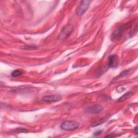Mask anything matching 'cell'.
<instances>
[{
    "label": "cell",
    "instance_id": "obj_6",
    "mask_svg": "<svg viewBox=\"0 0 138 138\" xmlns=\"http://www.w3.org/2000/svg\"><path fill=\"white\" fill-rule=\"evenodd\" d=\"M62 97L59 95H45L42 98V100L46 103L50 104L52 103H56L61 101Z\"/></svg>",
    "mask_w": 138,
    "mask_h": 138
},
{
    "label": "cell",
    "instance_id": "obj_14",
    "mask_svg": "<svg viewBox=\"0 0 138 138\" xmlns=\"http://www.w3.org/2000/svg\"><path fill=\"white\" fill-rule=\"evenodd\" d=\"M103 131L102 130H99V131H96V132H95L94 133H93V134H94V135H100V134H101L102 133H103Z\"/></svg>",
    "mask_w": 138,
    "mask_h": 138
},
{
    "label": "cell",
    "instance_id": "obj_3",
    "mask_svg": "<svg viewBox=\"0 0 138 138\" xmlns=\"http://www.w3.org/2000/svg\"><path fill=\"white\" fill-rule=\"evenodd\" d=\"M74 31V27L71 24H67L66 26H65L61 30L60 34L58 36V39L60 40L65 39L68 38Z\"/></svg>",
    "mask_w": 138,
    "mask_h": 138
},
{
    "label": "cell",
    "instance_id": "obj_9",
    "mask_svg": "<svg viewBox=\"0 0 138 138\" xmlns=\"http://www.w3.org/2000/svg\"><path fill=\"white\" fill-rule=\"evenodd\" d=\"M107 119H108L107 117H105V118H101V119L97 120L96 121H94V122L92 124V127H96V126H98L99 125H100L103 124V123L106 122Z\"/></svg>",
    "mask_w": 138,
    "mask_h": 138
},
{
    "label": "cell",
    "instance_id": "obj_5",
    "mask_svg": "<svg viewBox=\"0 0 138 138\" xmlns=\"http://www.w3.org/2000/svg\"><path fill=\"white\" fill-rule=\"evenodd\" d=\"M104 108L100 105H95L86 108L84 112L87 114L98 115L103 111Z\"/></svg>",
    "mask_w": 138,
    "mask_h": 138
},
{
    "label": "cell",
    "instance_id": "obj_12",
    "mask_svg": "<svg viewBox=\"0 0 138 138\" xmlns=\"http://www.w3.org/2000/svg\"><path fill=\"white\" fill-rule=\"evenodd\" d=\"M17 129L20 133H28V130L27 129H26V128H17Z\"/></svg>",
    "mask_w": 138,
    "mask_h": 138
},
{
    "label": "cell",
    "instance_id": "obj_2",
    "mask_svg": "<svg viewBox=\"0 0 138 138\" xmlns=\"http://www.w3.org/2000/svg\"><path fill=\"white\" fill-rule=\"evenodd\" d=\"M79 127V124L75 121L67 120L64 121L61 125V129L67 131L75 130Z\"/></svg>",
    "mask_w": 138,
    "mask_h": 138
},
{
    "label": "cell",
    "instance_id": "obj_11",
    "mask_svg": "<svg viewBox=\"0 0 138 138\" xmlns=\"http://www.w3.org/2000/svg\"><path fill=\"white\" fill-rule=\"evenodd\" d=\"M37 47L34 45H26L25 46H23L21 49L24 50H35Z\"/></svg>",
    "mask_w": 138,
    "mask_h": 138
},
{
    "label": "cell",
    "instance_id": "obj_10",
    "mask_svg": "<svg viewBox=\"0 0 138 138\" xmlns=\"http://www.w3.org/2000/svg\"><path fill=\"white\" fill-rule=\"evenodd\" d=\"M22 75H23V71L20 70H16L14 71L11 74V75L13 77H19Z\"/></svg>",
    "mask_w": 138,
    "mask_h": 138
},
{
    "label": "cell",
    "instance_id": "obj_1",
    "mask_svg": "<svg viewBox=\"0 0 138 138\" xmlns=\"http://www.w3.org/2000/svg\"><path fill=\"white\" fill-rule=\"evenodd\" d=\"M133 23V22H129L126 24H122V25L118 26L112 35V40H116L119 39L122 37L125 31L130 27H131Z\"/></svg>",
    "mask_w": 138,
    "mask_h": 138
},
{
    "label": "cell",
    "instance_id": "obj_15",
    "mask_svg": "<svg viewBox=\"0 0 138 138\" xmlns=\"http://www.w3.org/2000/svg\"><path fill=\"white\" fill-rule=\"evenodd\" d=\"M134 132L135 134L137 135V126H135V127L134 128Z\"/></svg>",
    "mask_w": 138,
    "mask_h": 138
},
{
    "label": "cell",
    "instance_id": "obj_7",
    "mask_svg": "<svg viewBox=\"0 0 138 138\" xmlns=\"http://www.w3.org/2000/svg\"><path fill=\"white\" fill-rule=\"evenodd\" d=\"M119 64V58L116 55H110L108 57L107 65L110 68H116Z\"/></svg>",
    "mask_w": 138,
    "mask_h": 138
},
{
    "label": "cell",
    "instance_id": "obj_8",
    "mask_svg": "<svg viewBox=\"0 0 138 138\" xmlns=\"http://www.w3.org/2000/svg\"><path fill=\"white\" fill-rule=\"evenodd\" d=\"M133 95V92H128L127 93H126L125 94H124V95H123L122 96H121L120 98L118 99V101L120 103L121 102H123L125 100H127V99L129 98L130 97H131Z\"/></svg>",
    "mask_w": 138,
    "mask_h": 138
},
{
    "label": "cell",
    "instance_id": "obj_13",
    "mask_svg": "<svg viewBox=\"0 0 138 138\" xmlns=\"http://www.w3.org/2000/svg\"><path fill=\"white\" fill-rule=\"evenodd\" d=\"M128 72H129V70L124 71L123 72H122L121 73L120 75L119 76H121V77H124V76H126L128 74V73H129Z\"/></svg>",
    "mask_w": 138,
    "mask_h": 138
},
{
    "label": "cell",
    "instance_id": "obj_4",
    "mask_svg": "<svg viewBox=\"0 0 138 138\" xmlns=\"http://www.w3.org/2000/svg\"><path fill=\"white\" fill-rule=\"evenodd\" d=\"M91 3L90 1H82L77 7L76 10V13L78 16H82L87 10L88 8L90 6Z\"/></svg>",
    "mask_w": 138,
    "mask_h": 138
}]
</instances>
